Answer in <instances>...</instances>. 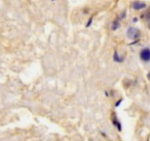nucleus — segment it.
Listing matches in <instances>:
<instances>
[{"label":"nucleus","instance_id":"nucleus-1","mask_svg":"<svg viewBox=\"0 0 150 141\" xmlns=\"http://www.w3.org/2000/svg\"><path fill=\"white\" fill-rule=\"evenodd\" d=\"M141 58L144 61L150 60V50L149 49H144L141 51Z\"/></svg>","mask_w":150,"mask_h":141},{"label":"nucleus","instance_id":"nucleus-2","mask_svg":"<svg viewBox=\"0 0 150 141\" xmlns=\"http://www.w3.org/2000/svg\"><path fill=\"white\" fill-rule=\"evenodd\" d=\"M146 7V4L142 2H139V1H137L133 3V8L135 10H141L143 9Z\"/></svg>","mask_w":150,"mask_h":141}]
</instances>
